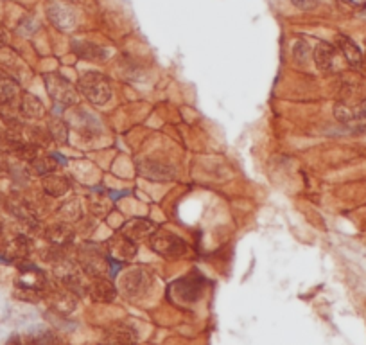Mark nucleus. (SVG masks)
<instances>
[{
    "label": "nucleus",
    "mask_w": 366,
    "mask_h": 345,
    "mask_svg": "<svg viewBox=\"0 0 366 345\" xmlns=\"http://www.w3.org/2000/svg\"><path fill=\"white\" fill-rule=\"evenodd\" d=\"M45 238L49 241V245L57 248H66L74 243V230L68 223H56V225H51L45 232Z\"/></svg>",
    "instance_id": "15"
},
{
    "label": "nucleus",
    "mask_w": 366,
    "mask_h": 345,
    "mask_svg": "<svg viewBox=\"0 0 366 345\" xmlns=\"http://www.w3.org/2000/svg\"><path fill=\"white\" fill-rule=\"evenodd\" d=\"M156 230V225L149 220H144V218H133L124 223L122 229H120V234L128 236L133 241H142V239H147L153 232Z\"/></svg>",
    "instance_id": "13"
},
{
    "label": "nucleus",
    "mask_w": 366,
    "mask_h": 345,
    "mask_svg": "<svg viewBox=\"0 0 366 345\" xmlns=\"http://www.w3.org/2000/svg\"><path fill=\"white\" fill-rule=\"evenodd\" d=\"M137 329L129 322H113L104 331V342H111V344H131L137 342Z\"/></svg>",
    "instance_id": "12"
},
{
    "label": "nucleus",
    "mask_w": 366,
    "mask_h": 345,
    "mask_svg": "<svg viewBox=\"0 0 366 345\" xmlns=\"http://www.w3.org/2000/svg\"><path fill=\"white\" fill-rule=\"evenodd\" d=\"M42 186H44V191L47 195L53 196V198H60V196L68 193V189H71V182L66 180L65 177H62V175L49 172V175H45L44 177Z\"/></svg>",
    "instance_id": "20"
},
{
    "label": "nucleus",
    "mask_w": 366,
    "mask_h": 345,
    "mask_svg": "<svg viewBox=\"0 0 366 345\" xmlns=\"http://www.w3.org/2000/svg\"><path fill=\"white\" fill-rule=\"evenodd\" d=\"M49 18H51V22H53L56 27H60V29H66V27L74 26V15H72L68 9L63 8V6H60V4L51 6Z\"/></svg>",
    "instance_id": "24"
},
{
    "label": "nucleus",
    "mask_w": 366,
    "mask_h": 345,
    "mask_svg": "<svg viewBox=\"0 0 366 345\" xmlns=\"http://www.w3.org/2000/svg\"><path fill=\"white\" fill-rule=\"evenodd\" d=\"M18 96H20L18 85L11 78L0 76V108H9L13 107L15 103H20Z\"/></svg>",
    "instance_id": "21"
},
{
    "label": "nucleus",
    "mask_w": 366,
    "mask_h": 345,
    "mask_svg": "<svg viewBox=\"0 0 366 345\" xmlns=\"http://www.w3.org/2000/svg\"><path fill=\"white\" fill-rule=\"evenodd\" d=\"M29 252H31L29 239L24 238V236H18V238H15L13 241H9L6 245L4 250H2V257L9 263H22L29 257Z\"/></svg>",
    "instance_id": "16"
},
{
    "label": "nucleus",
    "mask_w": 366,
    "mask_h": 345,
    "mask_svg": "<svg viewBox=\"0 0 366 345\" xmlns=\"http://www.w3.org/2000/svg\"><path fill=\"white\" fill-rule=\"evenodd\" d=\"M86 293L93 302H101V304H108L117 297V288L106 277H95L92 283L86 286Z\"/></svg>",
    "instance_id": "11"
},
{
    "label": "nucleus",
    "mask_w": 366,
    "mask_h": 345,
    "mask_svg": "<svg viewBox=\"0 0 366 345\" xmlns=\"http://www.w3.org/2000/svg\"><path fill=\"white\" fill-rule=\"evenodd\" d=\"M149 247L153 252L163 257H180L187 252V243L169 230H155L149 236Z\"/></svg>",
    "instance_id": "5"
},
{
    "label": "nucleus",
    "mask_w": 366,
    "mask_h": 345,
    "mask_svg": "<svg viewBox=\"0 0 366 345\" xmlns=\"http://www.w3.org/2000/svg\"><path fill=\"white\" fill-rule=\"evenodd\" d=\"M18 110L26 119H42L45 115V107L40 99L33 96V94H22L20 103H18Z\"/></svg>",
    "instance_id": "19"
},
{
    "label": "nucleus",
    "mask_w": 366,
    "mask_h": 345,
    "mask_svg": "<svg viewBox=\"0 0 366 345\" xmlns=\"http://www.w3.org/2000/svg\"><path fill=\"white\" fill-rule=\"evenodd\" d=\"M49 137L56 141L57 144H66V141H68V124L63 119H60V117H51Z\"/></svg>",
    "instance_id": "26"
},
{
    "label": "nucleus",
    "mask_w": 366,
    "mask_h": 345,
    "mask_svg": "<svg viewBox=\"0 0 366 345\" xmlns=\"http://www.w3.org/2000/svg\"><path fill=\"white\" fill-rule=\"evenodd\" d=\"M8 207H9V211H11V213H13L15 216L18 218V220H22V222L27 223V225H35V223H36L35 209H33L31 205L27 204L26 200H22V198H9Z\"/></svg>",
    "instance_id": "22"
},
{
    "label": "nucleus",
    "mask_w": 366,
    "mask_h": 345,
    "mask_svg": "<svg viewBox=\"0 0 366 345\" xmlns=\"http://www.w3.org/2000/svg\"><path fill=\"white\" fill-rule=\"evenodd\" d=\"M72 51L83 60H89V62H102L106 57V51L102 47L95 44H89V42H75L72 45Z\"/></svg>",
    "instance_id": "23"
},
{
    "label": "nucleus",
    "mask_w": 366,
    "mask_h": 345,
    "mask_svg": "<svg viewBox=\"0 0 366 345\" xmlns=\"http://www.w3.org/2000/svg\"><path fill=\"white\" fill-rule=\"evenodd\" d=\"M106 250H108V257H110V259H113V261L117 263H124L137 256V241H133L128 236H124L119 232V234L113 236V238L108 241Z\"/></svg>",
    "instance_id": "8"
},
{
    "label": "nucleus",
    "mask_w": 366,
    "mask_h": 345,
    "mask_svg": "<svg viewBox=\"0 0 366 345\" xmlns=\"http://www.w3.org/2000/svg\"><path fill=\"white\" fill-rule=\"evenodd\" d=\"M17 297L24 299V301L36 302L44 299L49 288V281L45 277V274L42 270H38L36 266H26L20 270V274L17 275Z\"/></svg>",
    "instance_id": "1"
},
{
    "label": "nucleus",
    "mask_w": 366,
    "mask_h": 345,
    "mask_svg": "<svg viewBox=\"0 0 366 345\" xmlns=\"http://www.w3.org/2000/svg\"><path fill=\"white\" fill-rule=\"evenodd\" d=\"M293 6H296L298 9H304V11H311L318 6V0H291Z\"/></svg>",
    "instance_id": "28"
},
{
    "label": "nucleus",
    "mask_w": 366,
    "mask_h": 345,
    "mask_svg": "<svg viewBox=\"0 0 366 345\" xmlns=\"http://www.w3.org/2000/svg\"><path fill=\"white\" fill-rule=\"evenodd\" d=\"M336 119L347 126H356V128H366V101L361 105H347V103H338L334 108Z\"/></svg>",
    "instance_id": "10"
},
{
    "label": "nucleus",
    "mask_w": 366,
    "mask_h": 345,
    "mask_svg": "<svg viewBox=\"0 0 366 345\" xmlns=\"http://www.w3.org/2000/svg\"><path fill=\"white\" fill-rule=\"evenodd\" d=\"M138 171H140L142 177L156 182H167L174 178V171L169 166L162 164V162H155V160H144V162H140L138 164Z\"/></svg>",
    "instance_id": "17"
},
{
    "label": "nucleus",
    "mask_w": 366,
    "mask_h": 345,
    "mask_svg": "<svg viewBox=\"0 0 366 345\" xmlns=\"http://www.w3.org/2000/svg\"><path fill=\"white\" fill-rule=\"evenodd\" d=\"M314 63L320 71L334 72L336 67H338V47L327 44V42L318 44L316 49H314Z\"/></svg>",
    "instance_id": "14"
},
{
    "label": "nucleus",
    "mask_w": 366,
    "mask_h": 345,
    "mask_svg": "<svg viewBox=\"0 0 366 345\" xmlns=\"http://www.w3.org/2000/svg\"><path fill=\"white\" fill-rule=\"evenodd\" d=\"M205 290V281L201 275L192 274L187 275L185 279H180L171 286V295L174 302H180L183 306L194 304Z\"/></svg>",
    "instance_id": "6"
},
{
    "label": "nucleus",
    "mask_w": 366,
    "mask_h": 345,
    "mask_svg": "<svg viewBox=\"0 0 366 345\" xmlns=\"http://www.w3.org/2000/svg\"><path fill=\"white\" fill-rule=\"evenodd\" d=\"M60 216L68 223L77 222V220L83 216V205H81L80 200L74 198L71 200V202H65V204L62 205V209H60Z\"/></svg>",
    "instance_id": "27"
},
{
    "label": "nucleus",
    "mask_w": 366,
    "mask_h": 345,
    "mask_svg": "<svg viewBox=\"0 0 366 345\" xmlns=\"http://www.w3.org/2000/svg\"><path fill=\"white\" fill-rule=\"evenodd\" d=\"M57 284H60V286L47 288V293H45V297L49 299L51 306H53L57 313H62V315L72 313V311H74V308H75L77 295H75L74 292H71V290H68L66 286H63L62 283H57Z\"/></svg>",
    "instance_id": "9"
},
{
    "label": "nucleus",
    "mask_w": 366,
    "mask_h": 345,
    "mask_svg": "<svg viewBox=\"0 0 366 345\" xmlns=\"http://www.w3.org/2000/svg\"><path fill=\"white\" fill-rule=\"evenodd\" d=\"M57 162L54 160V157L49 155H38L36 159H33L29 162V168L35 175H40V177H45V175H49V172L56 171Z\"/></svg>",
    "instance_id": "25"
},
{
    "label": "nucleus",
    "mask_w": 366,
    "mask_h": 345,
    "mask_svg": "<svg viewBox=\"0 0 366 345\" xmlns=\"http://www.w3.org/2000/svg\"><path fill=\"white\" fill-rule=\"evenodd\" d=\"M80 266L84 274L93 277V279H95V277H104V275H108V272L111 270L110 257L104 256L98 247H93V245L90 243L81 247Z\"/></svg>",
    "instance_id": "4"
},
{
    "label": "nucleus",
    "mask_w": 366,
    "mask_h": 345,
    "mask_svg": "<svg viewBox=\"0 0 366 345\" xmlns=\"http://www.w3.org/2000/svg\"><path fill=\"white\" fill-rule=\"evenodd\" d=\"M151 284H153V277L144 268H131L122 275L120 279V290H122L124 297L128 299H142L149 292Z\"/></svg>",
    "instance_id": "7"
},
{
    "label": "nucleus",
    "mask_w": 366,
    "mask_h": 345,
    "mask_svg": "<svg viewBox=\"0 0 366 345\" xmlns=\"http://www.w3.org/2000/svg\"><path fill=\"white\" fill-rule=\"evenodd\" d=\"M336 44H338L336 45V47H338V51L343 54V57L347 60V63H349L350 67H354V69H359V67H363V63H365V57H363L361 49H359L358 45L354 44L350 38H347V36H338Z\"/></svg>",
    "instance_id": "18"
},
{
    "label": "nucleus",
    "mask_w": 366,
    "mask_h": 345,
    "mask_svg": "<svg viewBox=\"0 0 366 345\" xmlns=\"http://www.w3.org/2000/svg\"><path fill=\"white\" fill-rule=\"evenodd\" d=\"M45 89L49 92L51 99L60 107H72L80 101V92L75 90L74 85L56 72L45 74Z\"/></svg>",
    "instance_id": "3"
},
{
    "label": "nucleus",
    "mask_w": 366,
    "mask_h": 345,
    "mask_svg": "<svg viewBox=\"0 0 366 345\" xmlns=\"http://www.w3.org/2000/svg\"><path fill=\"white\" fill-rule=\"evenodd\" d=\"M80 92L90 103L98 105V107H102L111 98V81L104 74H101V72L90 71L81 76Z\"/></svg>",
    "instance_id": "2"
}]
</instances>
